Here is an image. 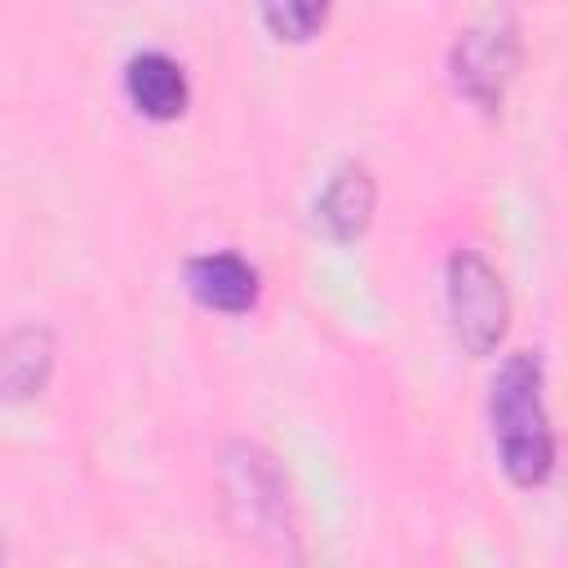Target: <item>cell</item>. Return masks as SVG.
Returning <instances> with one entry per match:
<instances>
[{
    "label": "cell",
    "mask_w": 568,
    "mask_h": 568,
    "mask_svg": "<svg viewBox=\"0 0 568 568\" xmlns=\"http://www.w3.org/2000/svg\"><path fill=\"white\" fill-rule=\"evenodd\" d=\"M488 430L501 470L519 488H541L555 470V426L546 413V373L532 351H515L488 382Z\"/></svg>",
    "instance_id": "1"
},
{
    "label": "cell",
    "mask_w": 568,
    "mask_h": 568,
    "mask_svg": "<svg viewBox=\"0 0 568 568\" xmlns=\"http://www.w3.org/2000/svg\"><path fill=\"white\" fill-rule=\"evenodd\" d=\"M217 488H222L226 519L240 537H248L253 546L275 550L284 559H297V550H293L297 524H293L288 479L262 444L231 439L217 462Z\"/></svg>",
    "instance_id": "2"
},
{
    "label": "cell",
    "mask_w": 568,
    "mask_h": 568,
    "mask_svg": "<svg viewBox=\"0 0 568 568\" xmlns=\"http://www.w3.org/2000/svg\"><path fill=\"white\" fill-rule=\"evenodd\" d=\"M444 302L453 337L466 355H488L506 337L510 297L497 266L479 248H453L444 266Z\"/></svg>",
    "instance_id": "3"
},
{
    "label": "cell",
    "mask_w": 568,
    "mask_h": 568,
    "mask_svg": "<svg viewBox=\"0 0 568 568\" xmlns=\"http://www.w3.org/2000/svg\"><path fill=\"white\" fill-rule=\"evenodd\" d=\"M519 27L515 22H479L470 31L457 36L453 53H448V80L453 89L475 102L479 111H497L506 98V84L519 71Z\"/></svg>",
    "instance_id": "4"
},
{
    "label": "cell",
    "mask_w": 568,
    "mask_h": 568,
    "mask_svg": "<svg viewBox=\"0 0 568 568\" xmlns=\"http://www.w3.org/2000/svg\"><path fill=\"white\" fill-rule=\"evenodd\" d=\"M124 98L129 106L151 120V124H169L186 111L191 102V80L182 71V62L164 49H138L124 62Z\"/></svg>",
    "instance_id": "5"
},
{
    "label": "cell",
    "mask_w": 568,
    "mask_h": 568,
    "mask_svg": "<svg viewBox=\"0 0 568 568\" xmlns=\"http://www.w3.org/2000/svg\"><path fill=\"white\" fill-rule=\"evenodd\" d=\"M186 288L204 311L217 315H244L262 297V275L244 253H200L186 262Z\"/></svg>",
    "instance_id": "6"
},
{
    "label": "cell",
    "mask_w": 568,
    "mask_h": 568,
    "mask_svg": "<svg viewBox=\"0 0 568 568\" xmlns=\"http://www.w3.org/2000/svg\"><path fill=\"white\" fill-rule=\"evenodd\" d=\"M373 209H377V182L359 160H346L342 169H333V178L315 195V222L337 244L359 240L373 222Z\"/></svg>",
    "instance_id": "7"
},
{
    "label": "cell",
    "mask_w": 568,
    "mask_h": 568,
    "mask_svg": "<svg viewBox=\"0 0 568 568\" xmlns=\"http://www.w3.org/2000/svg\"><path fill=\"white\" fill-rule=\"evenodd\" d=\"M53 377V333L40 324L9 328L0 337V399L31 404L44 395Z\"/></svg>",
    "instance_id": "8"
},
{
    "label": "cell",
    "mask_w": 568,
    "mask_h": 568,
    "mask_svg": "<svg viewBox=\"0 0 568 568\" xmlns=\"http://www.w3.org/2000/svg\"><path fill=\"white\" fill-rule=\"evenodd\" d=\"M257 9H262V22L275 40L306 44L311 36L324 31V22L333 13V0H257Z\"/></svg>",
    "instance_id": "9"
},
{
    "label": "cell",
    "mask_w": 568,
    "mask_h": 568,
    "mask_svg": "<svg viewBox=\"0 0 568 568\" xmlns=\"http://www.w3.org/2000/svg\"><path fill=\"white\" fill-rule=\"evenodd\" d=\"M0 555H4V550H0Z\"/></svg>",
    "instance_id": "10"
}]
</instances>
